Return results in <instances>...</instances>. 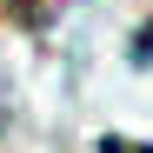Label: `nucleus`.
<instances>
[{
  "instance_id": "nucleus-1",
  "label": "nucleus",
  "mask_w": 153,
  "mask_h": 153,
  "mask_svg": "<svg viewBox=\"0 0 153 153\" xmlns=\"http://www.w3.org/2000/svg\"><path fill=\"white\" fill-rule=\"evenodd\" d=\"M100 153H153V146H146V140H126V133H107Z\"/></svg>"
}]
</instances>
